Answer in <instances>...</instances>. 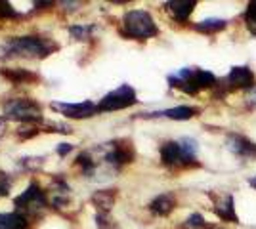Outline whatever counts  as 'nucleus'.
<instances>
[{"mask_svg": "<svg viewBox=\"0 0 256 229\" xmlns=\"http://www.w3.org/2000/svg\"><path fill=\"white\" fill-rule=\"evenodd\" d=\"M126 27L136 36H151L157 33L155 23L146 11H130L126 15Z\"/></svg>", "mask_w": 256, "mask_h": 229, "instance_id": "obj_1", "label": "nucleus"}, {"mask_svg": "<svg viewBox=\"0 0 256 229\" xmlns=\"http://www.w3.org/2000/svg\"><path fill=\"white\" fill-rule=\"evenodd\" d=\"M230 88H250L254 86V73L248 67H234L226 78Z\"/></svg>", "mask_w": 256, "mask_h": 229, "instance_id": "obj_2", "label": "nucleus"}, {"mask_svg": "<svg viewBox=\"0 0 256 229\" xmlns=\"http://www.w3.org/2000/svg\"><path fill=\"white\" fill-rule=\"evenodd\" d=\"M228 147L241 157H256V145L245 138H241V136H232L228 140Z\"/></svg>", "mask_w": 256, "mask_h": 229, "instance_id": "obj_3", "label": "nucleus"}, {"mask_svg": "<svg viewBox=\"0 0 256 229\" xmlns=\"http://www.w3.org/2000/svg\"><path fill=\"white\" fill-rule=\"evenodd\" d=\"M216 212H218V216L224 220H230V222H235L237 216H235V208H234V199L232 197H226V201H222L218 208H216Z\"/></svg>", "mask_w": 256, "mask_h": 229, "instance_id": "obj_4", "label": "nucleus"}, {"mask_svg": "<svg viewBox=\"0 0 256 229\" xmlns=\"http://www.w3.org/2000/svg\"><path fill=\"white\" fill-rule=\"evenodd\" d=\"M226 27V21L224 19H204V21H199L195 25V29L197 31H203V33H216V31H222Z\"/></svg>", "mask_w": 256, "mask_h": 229, "instance_id": "obj_5", "label": "nucleus"}, {"mask_svg": "<svg viewBox=\"0 0 256 229\" xmlns=\"http://www.w3.org/2000/svg\"><path fill=\"white\" fill-rule=\"evenodd\" d=\"M168 6H170V10L174 11V15H176L178 19H188V15H190L193 11V8H195V2H172Z\"/></svg>", "mask_w": 256, "mask_h": 229, "instance_id": "obj_6", "label": "nucleus"}, {"mask_svg": "<svg viewBox=\"0 0 256 229\" xmlns=\"http://www.w3.org/2000/svg\"><path fill=\"white\" fill-rule=\"evenodd\" d=\"M159 115H164L168 119H178V120H186V119H192L195 115V109L192 107H176V109H168L164 113H159Z\"/></svg>", "mask_w": 256, "mask_h": 229, "instance_id": "obj_7", "label": "nucleus"}, {"mask_svg": "<svg viewBox=\"0 0 256 229\" xmlns=\"http://www.w3.org/2000/svg\"><path fill=\"white\" fill-rule=\"evenodd\" d=\"M172 207H174V203H172L170 197H159L155 203H153V208L157 210V212H160V214H168L172 210Z\"/></svg>", "mask_w": 256, "mask_h": 229, "instance_id": "obj_8", "label": "nucleus"}, {"mask_svg": "<svg viewBox=\"0 0 256 229\" xmlns=\"http://www.w3.org/2000/svg\"><path fill=\"white\" fill-rule=\"evenodd\" d=\"M245 21H246V25L256 33V2H250V4H248L246 13H245Z\"/></svg>", "mask_w": 256, "mask_h": 229, "instance_id": "obj_9", "label": "nucleus"}, {"mask_svg": "<svg viewBox=\"0 0 256 229\" xmlns=\"http://www.w3.org/2000/svg\"><path fill=\"white\" fill-rule=\"evenodd\" d=\"M188 226H190V228H201V226H203V218H201L199 214H193V216H190V220H188Z\"/></svg>", "mask_w": 256, "mask_h": 229, "instance_id": "obj_10", "label": "nucleus"}, {"mask_svg": "<svg viewBox=\"0 0 256 229\" xmlns=\"http://www.w3.org/2000/svg\"><path fill=\"white\" fill-rule=\"evenodd\" d=\"M10 210H12V203L2 199V201H0V212H10Z\"/></svg>", "mask_w": 256, "mask_h": 229, "instance_id": "obj_11", "label": "nucleus"}, {"mask_svg": "<svg viewBox=\"0 0 256 229\" xmlns=\"http://www.w3.org/2000/svg\"><path fill=\"white\" fill-rule=\"evenodd\" d=\"M248 99H250L252 103H256V84L250 88V92H248Z\"/></svg>", "mask_w": 256, "mask_h": 229, "instance_id": "obj_12", "label": "nucleus"}, {"mask_svg": "<svg viewBox=\"0 0 256 229\" xmlns=\"http://www.w3.org/2000/svg\"><path fill=\"white\" fill-rule=\"evenodd\" d=\"M250 186L256 187V176H254V178H252V180H250Z\"/></svg>", "mask_w": 256, "mask_h": 229, "instance_id": "obj_13", "label": "nucleus"}]
</instances>
